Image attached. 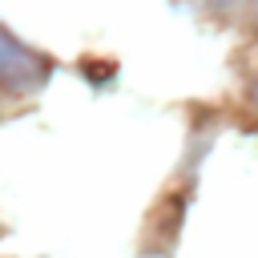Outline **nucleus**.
<instances>
[{
  "instance_id": "f257e3e1",
  "label": "nucleus",
  "mask_w": 258,
  "mask_h": 258,
  "mask_svg": "<svg viewBox=\"0 0 258 258\" xmlns=\"http://www.w3.org/2000/svg\"><path fill=\"white\" fill-rule=\"evenodd\" d=\"M48 77H52V60L0 24V89L12 97H28L40 93Z\"/></svg>"
},
{
  "instance_id": "f03ea898",
  "label": "nucleus",
  "mask_w": 258,
  "mask_h": 258,
  "mask_svg": "<svg viewBox=\"0 0 258 258\" xmlns=\"http://www.w3.org/2000/svg\"><path fill=\"white\" fill-rule=\"evenodd\" d=\"M254 101H258V81H254Z\"/></svg>"
},
{
  "instance_id": "7ed1b4c3",
  "label": "nucleus",
  "mask_w": 258,
  "mask_h": 258,
  "mask_svg": "<svg viewBox=\"0 0 258 258\" xmlns=\"http://www.w3.org/2000/svg\"><path fill=\"white\" fill-rule=\"evenodd\" d=\"M254 16H258V4H254Z\"/></svg>"
}]
</instances>
